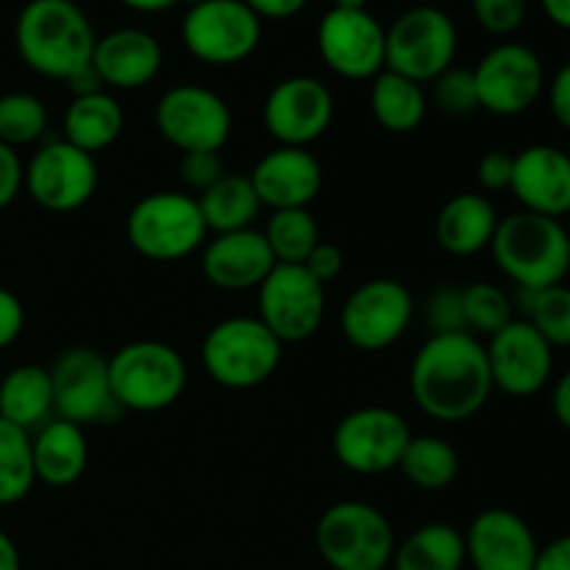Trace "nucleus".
I'll return each mask as SVG.
<instances>
[{"label": "nucleus", "instance_id": "obj_1", "mask_svg": "<svg viewBox=\"0 0 570 570\" xmlns=\"http://www.w3.org/2000/svg\"><path fill=\"white\" fill-rule=\"evenodd\" d=\"M488 351L471 332L432 334L410 367V393L417 410L440 423H462L493 395Z\"/></svg>", "mask_w": 570, "mask_h": 570}, {"label": "nucleus", "instance_id": "obj_2", "mask_svg": "<svg viewBox=\"0 0 570 570\" xmlns=\"http://www.w3.org/2000/svg\"><path fill=\"white\" fill-rule=\"evenodd\" d=\"M95 42L92 22L76 0H28L17 14V53L42 78L67 81L92 61Z\"/></svg>", "mask_w": 570, "mask_h": 570}, {"label": "nucleus", "instance_id": "obj_3", "mask_svg": "<svg viewBox=\"0 0 570 570\" xmlns=\"http://www.w3.org/2000/svg\"><path fill=\"white\" fill-rule=\"evenodd\" d=\"M493 259L518 289H546L566 284L570 273V234L562 220L512 212L495 228Z\"/></svg>", "mask_w": 570, "mask_h": 570}, {"label": "nucleus", "instance_id": "obj_4", "mask_svg": "<svg viewBox=\"0 0 570 570\" xmlns=\"http://www.w3.org/2000/svg\"><path fill=\"white\" fill-rule=\"evenodd\" d=\"M109 384L122 412H161L187 390V362L159 340H134L109 356Z\"/></svg>", "mask_w": 570, "mask_h": 570}, {"label": "nucleus", "instance_id": "obj_5", "mask_svg": "<svg viewBox=\"0 0 570 570\" xmlns=\"http://www.w3.org/2000/svg\"><path fill=\"white\" fill-rule=\"evenodd\" d=\"M284 345L259 317H226L206 332L200 362L206 376L226 390H254L282 365Z\"/></svg>", "mask_w": 570, "mask_h": 570}, {"label": "nucleus", "instance_id": "obj_6", "mask_svg": "<svg viewBox=\"0 0 570 570\" xmlns=\"http://www.w3.org/2000/svg\"><path fill=\"white\" fill-rule=\"evenodd\" d=\"M198 198L176 189L142 195L126 217V237L139 256L150 262H178L206 243Z\"/></svg>", "mask_w": 570, "mask_h": 570}, {"label": "nucleus", "instance_id": "obj_7", "mask_svg": "<svg viewBox=\"0 0 570 570\" xmlns=\"http://www.w3.org/2000/svg\"><path fill=\"white\" fill-rule=\"evenodd\" d=\"M315 546L332 570H384L393 562L395 532L379 507L340 501L317 521Z\"/></svg>", "mask_w": 570, "mask_h": 570}, {"label": "nucleus", "instance_id": "obj_8", "mask_svg": "<svg viewBox=\"0 0 570 570\" xmlns=\"http://www.w3.org/2000/svg\"><path fill=\"white\" fill-rule=\"evenodd\" d=\"M460 33L454 20L438 6H412L384 28V70L432 83L454 67Z\"/></svg>", "mask_w": 570, "mask_h": 570}, {"label": "nucleus", "instance_id": "obj_9", "mask_svg": "<svg viewBox=\"0 0 570 570\" xmlns=\"http://www.w3.org/2000/svg\"><path fill=\"white\" fill-rule=\"evenodd\" d=\"M181 42L204 65L232 67L259 48L262 20L243 0H195L181 20Z\"/></svg>", "mask_w": 570, "mask_h": 570}, {"label": "nucleus", "instance_id": "obj_10", "mask_svg": "<svg viewBox=\"0 0 570 570\" xmlns=\"http://www.w3.org/2000/svg\"><path fill=\"white\" fill-rule=\"evenodd\" d=\"M161 139L181 154H220L232 137V109L200 83H178L159 98L154 111Z\"/></svg>", "mask_w": 570, "mask_h": 570}, {"label": "nucleus", "instance_id": "obj_11", "mask_svg": "<svg viewBox=\"0 0 570 570\" xmlns=\"http://www.w3.org/2000/svg\"><path fill=\"white\" fill-rule=\"evenodd\" d=\"M412 440L404 415L387 406H360L334 429L332 449L340 465L360 476H382L401 465Z\"/></svg>", "mask_w": 570, "mask_h": 570}, {"label": "nucleus", "instance_id": "obj_12", "mask_svg": "<svg viewBox=\"0 0 570 570\" xmlns=\"http://www.w3.org/2000/svg\"><path fill=\"white\" fill-rule=\"evenodd\" d=\"M415 321V298L410 287L395 278H371L345 298L340 309V332L354 348H390L410 332Z\"/></svg>", "mask_w": 570, "mask_h": 570}, {"label": "nucleus", "instance_id": "obj_13", "mask_svg": "<svg viewBox=\"0 0 570 570\" xmlns=\"http://www.w3.org/2000/svg\"><path fill=\"white\" fill-rule=\"evenodd\" d=\"M53 382V412L76 426L115 423L122 415L111 395L109 360L100 351L76 345L67 348L50 367Z\"/></svg>", "mask_w": 570, "mask_h": 570}, {"label": "nucleus", "instance_id": "obj_14", "mask_svg": "<svg viewBox=\"0 0 570 570\" xmlns=\"http://www.w3.org/2000/svg\"><path fill=\"white\" fill-rule=\"evenodd\" d=\"M479 109L495 117H518L532 109L546 89L543 59L529 45L501 42L473 67Z\"/></svg>", "mask_w": 570, "mask_h": 570}, {"label": "nucleus", "instance_id": "obj_15", "mask_svg": "<svg viewBox=\"0 0 570 570\" xmlns=\"http://www.w3.org/2000/svg\"><path fill=\"white\" fill-rule=\"evenodd\" d=\"M259 317L282 345L304 343L326 317V287L304 265H276L259 284Z\"/></svg>", "mask_w": 570, "mask_h": 570}, {"label": "nucleus", "instance_id": "obj_16", "mask_svg": "<svg viewBox=\"0 0 570 570\" xmlns=\"http://www.w3.org/2000/svg\"><path fill=\"white\" fill-rule=\"evenodd\" d=\"M323 65L348 81H373L384 70V26L367 9H328L317 22Z\"/></svg>", "mask_w": 570, "mask_h": 570}, {"label": "nucleus", "instance_id": "obj_17", "mask_svg": "<svg viewBox=\"0 0 570 570\" xmlns=\"http://www.w3.org/2000/svg\"><path fill=\"white\" fill-rule=\"evenodd\" d=\"M26 189L37 206L48 212H76L92 200L98 189L95 156L83 154L67 139L45 142L26 165Z\"/></svg>", "mask_w": 570, "mask_h": 570}, {"label": "nucleus", "instance_id": "obj_18", "mask_svg": "<svg viewBox=\"0 0 570 570\" xmlns=\"http://www.w3.org/2000/svg\"><path fill=\"white\" fill-rule=\"evenodd\" d=\"M262 120L278 145L309 148L332 126L334 95L321 78L289 76L267 92Z\"/></svg>", "mask_w": 570, "mask_h": 570}, {"label": "nucleus", "instance_id": "obj_19", "mask_svg": "<svg viewBox=\"0 0 570 570\" xmlns=\"http://www.w3.org/2000/svg\"><path fill=\"white\" fill-rule=\"evenodd\" d=\"M484 351H488L493 387L512 399H532L551 382L554 348L523 317H515L501 332L488 337Z\"/></svg>", "mask_w": 570, "mask_h": 570}, {"label": "nucleus", "instance_id": "obj_20", "mask_svg": "<svg viewBox=\"0 0 570 570\" xmlns=\"http://www.w3.org/2000/svg\"><path fill=\"white\" fill-rule=\"evenodd\" d=\"M462 538L473 570H534L540 546L529 523L512 510L479 512Z\"/></svg>", "mask_w": 570, "mask_h": 570}, {"label": "nucleus", "instance_id": "obj_21", "mask_svg": "<svg viewBox=\"0 0 570 570\" xmlns=\"http://www.w3.org/2000/svg\"><path fill=\"white\" fill-rule=\"evenodd\" d=\"M276 265L278 262L265 234L256 228L215 234L200 254V271H204L206 282L223 293L259 289V284L271 276Z\"/></svg>", "mask_w": 570, "mask_h": 570}, {"label": "nucleus", "instance_id": "obj_22", "mask_svg": "<svg viewBox=\"0 0 570 570\" xmlns=\"http://www.w3.org/2000/svg\"><path fill=\"white\" fill-rule=\"evenodd\" d=\"M510 193L523 212L562 217L570 215V154L557 145H529L515 154Z\"/></svg>", "mask_w": 570, "mask_h": 570}, {"label": "nucleus", "instance_id": "obj_23", "mask_svg": "<svg viewBox=\"0 0 570 570\" xmlns=\"http://www.w3.org/2000/svg\"><path fill=\"white\" fill-rule=\"evenodd\" d=\"M248 178L262 206L273 212L309 209L323 189L321 161L309 154V148H287V145H278L262 156Z\"/></svg>", "mask_w": 570, "mask_h": 570}, {"label": "nucleus", "instance_id": "obj_24", "mask_svg": "<svg viewBox=\"0 0 570 570\" xmlns=\"http://www.w3.org/2000/svg\"><path fill=\"white\" fill-rule=\"evenodd\" d=\"M165 50L159 39L145 28H115L98 37L92 50V67L109 89H142L161 72Z\"/></svg>", "mask_w": 570, "mask_h": 570}, {"label": "nucleus", "instance_id": "obj_25", "mask_svg": "<svg viewBox=\"0 0 570 570\" xmlns=\"http://www.w3.org/2000/svg\"><path fill=\"white\" fill-rule=\"evenodd\" d=\"M499 212L482 193H460L445 200L434 220V237L451 256H476L493 245Z\"/></svg>", "mask_w": 570, "mask_h": 570}, {"label": "nucleus", "instance_id": "obj_26", "mask_svg": "<svg viewBox=\"0 0 570 570\" xmlns=\"http://www.w3.org/2000/svg\"><path fill=\"white\" fill-rule=\"evenodd\" d=\"M33 476L48 488H70L83 476L89 462V443L81 426L50 417L31 434Z\"/></svg>", "mask_w": 570, "mask_h": 570}, {"label": "nucleus", "instance_id": "obj_27", "mask_svg": "<svg viewBox=\"0 0 570 570\" xmlns=\"http://www.w3.org/2000/svg\"><path fill=\"white\" fill-rule=\"evenodd\" d=\"M50 367L17 365L0 379V417L33 432L53 417Z\"/></svg>", "mask_w": 570, "mask_h": 570}, {"label": "nucleus", "instance_id": "obj_28", "mask_svg": "<svg viewBox=\"0 0 570 570\" xmlns=\"http://www.w3.org/2000/svg\"><path fill=\"white\" fill-rule=\"evenodd\" d=\"M126 128L120 100L111 92L78 95L65 111V139L83 154L95 156L111 148Z\"/></svg>", "mask_w": 570, "mask_h": 570}, {"label": "nucleus", "instance_id": "obj_29", "mask_svg": "<svg viewBox=\"0 0 570 570\" xmlns=\"http://www.w3.org/2000/svg\"><path fill=\"white\" fill-rule=\"evenodd\" d=\"M200 215L212 234L243 232L254 228L256 217L262 212V200L256 195L248 176L239 173H223L206 193L198 195Z\"/></svg>", "mask_w": 570, "mask_h": 570}, {"label": "nucleus", "instance_id": "obj_30", "mask_svg": "<svg viewBox=\"0 0 570 570\" xmlns=\"http://www.w3.org/2000/svg\"><path fill=\"white\" fill-rule=\"evenodd\" d=\"M371 111L387 131L410 134L426 120L429 95L423 83L382 70L371 81Z\"/></svg>", "mask_w": 570, "mask_h": 570}, {"label": "nucleus", "instance_id": "obj_31", "mask_svg": "<svg viewBox=\"0 0 570 570\" xmlns=\"http://www.w3.org/2000/svg\"><path fill=\"white\" fill-rule=\"evenodd\" d=\"M468 562L465 538L451 523H426L395 546V570H462Z\"/></svg>", "mask_w": 570, "mask_h": 570}, {"label": "nucleus", "instance_id": "obj_32", "mask_svg": "<svg viewBox=\"0 0 570 570\" xmlns=\"http://www.w3.org/2000/svg\"><path fill=\"white\" fill-rule=\"evenodd\" d=\"M460 454L449 440L438 434H412L399 471L404 473L412 488L423 493H440L451 488L460 476Z\"/></svg>", "mask_w": 570, "mask_h": 570}, {"label": "nucleus", "instance_id": "obj_33", "mask_svg": "<svg viewBox=\"0 0 570 570\" xmlns=\"http://www.w3.org/2000/svg\"><path fill=\"white\" fill-rule=\"evenodd\" d=\"M33 484L31 432L0 417V507L20 504Z\"/></svg>", "mask_w": 570, "mask_h": 570}, {"label": "nucleus", "instance_id": "obj_34", "mask_svg": "<svg viewBox=\"0 0 570 570\" xmlns=\"http://www.w3.org/2000/svg\"><path fill=\"white\" fill-rule=\"evenodd\" d=\"M265 239L278 265H304L321 243V226L309 209H278L265 226Z\"/></svg>", "mask_w": 570, "mask_h": 570}, {"label": "nucleus", "instance_id": "obj_35", "mask_svg": "<svg viewBox=\"0 0 570 570\" xmlns=\"http://www.w3.org/2000/svg\"><path fill=\"white\" fill-rule=\"evenodd\" d=\"M523 321L532 323L551 348H570V287L554 284L546 289H518Z\"/></svg>", "mask_w": 570, "mask_h": 570}, {"label": "nucleus", "instance_id": "obj_36", "mask_svg": "<svg viewBox=\"0 0 570 570\" xmlns=\"http://www.w3.org/2000/svg\"><path fill=\"white\" fill-rule=\"evenodd\" d=\"M465 328L473 337H493L515 321V301L493 282H473L462 289Z\"/></svg>", "mask_w": 570, "mask_h": 570}, {"label": "nucleus", "instance_id": "obj_37", "mask_svg": "<svg viewBox=\"0 0 570 570\" xmlns=\"http://www.w3.org/2000/svg\"><path fill=\"white\" fill-rule=\"evenodd\" d=\"M48 106L31 92L0 95V142L9 148L33 145L48 131Z\"/></svg>", "mask_w": 570, "mask_h": 570}, {"label": "nucleus", "instance_id": "obj_38", "mask_svg": "<svg viewBox=\"0 0 570 570\" xmlns=\"http://www.w3.org/2000/svg\"><path fill=\"white\" fill-rule=\"evenodd\" d=\"M426 95L429 106L440 109L445 117H471L473 111H479L473 70H465V67H449L443 76L434 78Z\"/></svg>", "mask_w": 570, "mask_h": 570}, {"label": "nucleus", "instance_id": "obj_39", "mask_svg": "<svg viewBox=\"0 0 570 570\" xmlns=\"http://www.w3.org/2000/svg\"><path fill=\"white\" fill-rule=\"evenodd\" d=\"M479 28L493 37H512L527 20V0H471Z\"/></svg>", "mask_w": 570, "mask_h": 570}, {"label": "nucleus", "instance_id": "obj_40", "mask_svg": "<svg viewBox=\"0 0 570 570\" xmlns=\"http://www.w3.org/2000/svg\"><path fill=\"white\" fill-rule=\"evenodd\" d=\"M426 326L432 334L468 332L465 312H462V289H434L432 298L426 301Z\"/></svg>", "mask_w": 570, "mask_h": 570}, {"label": "nucleus", "instance_id": "obj_41", "mask_svg": "<svg viewBox=\"0 0 570 570\" xmlns=\"http://www.w3.org/2000/svg\"><path fill=\"white\" fill-rule=\"evenodd\" d=\"M220 154H184L181 156V181L193 193H206L217 178L223 176Z\"/></svg>", "mask_w": 570, "mask_h": 570}, {"label": "nucleus", "instance_id": "obj_42", "mask_svg": "<svg viewBox=\"0 0 570 570\" xmlns=\"http://www.w3.org/2000/svg\"><path fill=\"white\" fill-rule=\"evenodd\" d=\"M512 165H515V156L507 154V150H490L479 159L476 178L482 184V189L488 193H504L512 184Z\"/></svg>", "mask_w": 570, "mask_h": 570}, {"label": "nucleus", "instance_id": "obj_43", "mask_svg": "<svg viewBox=\"0 0 570 570\" xmlns=\"http://www.w3.org/2000/svg\"><path fill=\"white\" fill-rule=\"evenodd\" d=\"M22 187H26V165L14 148L0 142V212L14 204Z\"/></svg>", "mask_w": 570, "mask_h": 570}, {"label": "nucleus", "instance_id": "obj_44", "mask_svg": "<svg viewBox=\"0 0 570 570\" xmlns=\"http://www.w3.org/2000/svg\"><path fill=\"white\" fill-rule=\"evenodd\" d=\"M22 326H26L22 301L11 289L0 287V351H6L20 340Z\"/></svg>", "mask_w": 570, "mask_h": 570}, {"label": "nucleus", "instance_id": "obj_45", "mask_svg": "<svg viewBox=\"0 0 570 570\" xmlns=\"http://www.w3.org/2000/svg\"><path fill=\"white\" fill-rule=\"evenodd\" d=\"M343 265H345L343 250H340L334 243H323V239L315 245V250H312L304 262L306 271H309L312 276L323 284V287H326L328 282H334V278L343 273Z\"/></svg>", "mask_w": 570, "mask_h": 570}, {"label": "nucleus", "instance_id": "obj_46", "mask_svg": "<svg viewBox=\"0 0 570 570\" xmlns=\"http://www.w3.org/2000/svg\"><path fill=\"white\" fill-rule=\"evenodd\" d=\"M549 109L554 120L570 131V59L554 72L549 83Z\"/></svg>", "mask_w": 570, "mask_h": 570}, {"label": "nucleus", "instance_id": "obj_47", "mask_svg": "<svg viewBox=\"0 0 570 570\" xmlns=\"http://www.w3.org/2000/svg\"><path fill=\"white\" fill-rule=\"evenodd\" d=\"M259 20H289L301 14L309 0H243Z\"/></svg>", "mask_w": 570, "mask_h": 570}, {"label": "nucleus", "instance_id": "obj_48", "mask_svg": "<svg viewBox=\"0 0 570 570\" xmlns=\"http://www.w3.org/2000/svg\"><path fill=\"white\" fill-rule=\"evenodd\" d=\"M534 570H570V534L551 540L538 551Z\"/></svg>", "mask_w": 570, "mask_h": 570}, {"label": "nucleus", "instance_id": "obj_49", "mask_svg": "<svg viewBox=\"0 0 570 570\" xmlns=\"http://www.w3.org/2000/svg\"><path fill=\"white\" fill-rule=\"evenodd\" d=\"M67 87L72 89V98H78V95H92V92H104V81H100L98 70L92 67V61L89 65H83L81 70L72 72L70 78H67Z\"/></svg>", "mask_w": 570, "mask_h": 570}, {"label": "nucleus", "instance_id": "obj_50", "mask_svg": "<svg viewBox=\"0 0 570 570\" xmlns=\"http://www.w3.org/2000/svg\"><path fill=\"white\" fill-rule=\"evenodd\" d=\"M551 410H554V417L560 421V426L570 432V367L557 379L554 395H551Z\"/></svg>", "mask_w": 570, "mask_h": 570}, {"label": "nucleus", "instance_id": "obj_51", "mask_svg": "<svg viewBox=\"0 0 570 570\" xmlns=\"http://www.w3.org/2000/svg\"><path fill=\"white\" fill-rule=\"evenodd\" d=\"M543 14L562 31H570V0H540Z\"/></svg>", "mask_w": 570, "mask_h": 570}, {"label": "nucleus", "instance_id": "obj_52", "mask_svg": "<svg viewBox=\"0 0 570 570\" xmlns=\"http://www.w3.org/2000/svg\"><path fill=\"white\" fill-rule=\"evenodd\" d=\"M0 570H22L17 543L3 532V529H0Z\"/></svg>", "mask_w": 570, "mask_h": 570}, {"label": "nucleus", "instance_id": "obj_53", "mask_svg": "<svg viewBox=\"0 0 570 570\" xmlns=\"http://www.w3.org/2000/svg\"><path fill=\"white\" fill-rule=\"evenodd\" d=\"M117 3H122L131 11H139V14H161V11L173 9L181 0H117Z\"/></svg>", "mask_w": 570, "mask_h": 570}, {"label": "nucleus", "instance_id": "obj_54", "mask_svg": "<svg viewBox=\"0 0 570 570\" xmlns=\"http://www.w3.org/2000/svg\"><path fill=\"white\" fill-rule=\"evenodd\" d=\"M334 9L362 11V9H367V0H334Z\"/></svg>", "mask_w": 570, "mask_h": 570}]
</instances>
